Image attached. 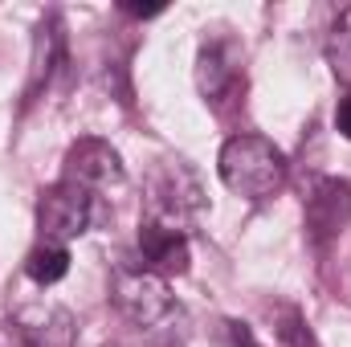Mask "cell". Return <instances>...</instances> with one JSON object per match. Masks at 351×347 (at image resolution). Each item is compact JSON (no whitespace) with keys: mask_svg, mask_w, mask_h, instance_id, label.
I'll use <instances>...</instances> for the list:
<instances>
[{"mask_svg":"<svg viewBox=\"0 0 351 347\" xmlns=\"http://www.w3.org/2000/svg\"><path fill=\"white\" fill-rule=\"evenodd\" d=\"M16 335L25 347H74L78 327L66 307L53 302H33L16 311Z\"/></svg>","mask_w":351,"mask_h":347,"instance_id":"7","label":"cell"},{"mask_svg":"<svg viewBox=\"0 0 351 347\" xmlns=\"http://www.w3.org/2000/svg\"><path fill=\"white\" fill-rule=\"evenodd\" d=\"M143 200H147V221L164 225V229H176V233H188L200 221L204 204H208L200 176L184 160H160L147 176Z\"/></svg>","mask_w":351,"mask_h":347,"instance_id":"2","label":"cell"},{"mask_svg":"<svg viewBox=\"0 0 351 347\" xmlns=\"http://www.w3.org/2000/svg\"><path fill=\"white\" fill-rule=\"evenodd\" d=\"M217 347H262V344H258V335H254L245 323L225 319V323H221V331H217Z\"/></svg>","mask_w":351,"mask_h":347,"instance_id":"14","label":"cell"},{"mask_svg":"<svg viewBox=\"0 0 351 347\" xmlns=\"http://www.w3.org/2000/svg\"><path fill=\"white\" fill-rule=\"evenodd\" d=\"M241 78V58L233 41H208L196 58V86L204 102H221Z\"/></svg>","mask_w":351,"mask_h":347,"instance_id":"9","label":"cell"},{"mask_svg":"<svg viewBox=\"0 0 351 347\" xmlns=\"http://www.w3.org/2000/svg\"><path fill=\"white\" fill-rule=\"evenodd\" d=\"M217 172L229 192H237L245 200H269L286 188L290 164H286L282 147H274L265 135H233V139H225V147L217 156Z\"/></svg>","mask_w":351,"mask_h":347,"instance_id":"1","label":"cell"},{"mask_svg":"<svg viewBox=\"0 0 351 347\" xmlns=\"http://www.w3.org/2000/svg\"><path fill=\"white\" fill-rule=\"evenodd\" d=\"M278 339H282L286 347H315V344H311L306 323H302V315H298L294 307H282V327H278Z\"/></svg>","mask_w":351,"mask_h":347,"instance_id":"13","label":"cell"},{"mask_svg":"<svg viewBox=\"0 0 351 347\" xmlns=\"http://www.w3.org/2000/svg\"><path fill=\"white\" fill-rule=\"evenodd\" d=\"M70 184H78L82 192H90L94 200L98 196H114L123 192L127 184V168L119 160V152L106 143V139H78L66 156V176Z\"/></svg>","mask_w":351,"mask_h":347,"instance_id":"5","label":"cell"},{"mask_svg":"<svg viewBox=\"0 0 351 347\" xmlns=\"http://www.w3.org/2000/svg\"><path fill=\"white\" fill-rule=\"evenodd\" d=\"M327 66L335 74V82L351 94V4L335 16L331 37H327Z\"/></svg>","mask_w":351,"mask_h":347,"instance_id":"12","label":"cell"},{"mask_svg":"<svg viewBox=\"0 0 351 347\" xmlns=\"http://www.w3.org/2000/svg\"><path fill=\"white\" fill-rule=\"evenodd\" d=\"M351 225V184L339 176H323L315 180V188L306 192V233L311 241L323 250L335 237H343Z\"/></svg>","mask_w":351,"mask_h":347,"instance_id":"6","label":"cell"},{"mask_svg":"<svg viewBox=\"0 0 351 347\" xmlns=\"http://www.w3.org/2000/svg\"><path fill=\"white\" fill-rule=\"evenodd\" d=\"M58 62H62V29H58V21H41L37 37H33V66H29V90H25L29 98L49 82Z\"/></svg>","mask_w":351,"mask_h":347,"instance_id":"10","label":"cell"},{"mask_svg":"<svg viewBox=\"0 0 351 347\" xmlns=\"http://www.w3.org/2000/svg\"><path fill=\"white\" fill-rule=\"evenodd\" d=\"M139 258H143V265H147L152 274H160V278L188 274V261H192L188 233H176V229H164V225L143 221V225H139Z\"/></svg>","mask_w":351,"mask_h":347,"instance_id":"8","label":"cell"},{"mask_svg":"<svg viewBox=\"0 0 351 347\" xmlns=\"http://www.w3.org/2000/svg\"><path fill=\"white\" fill-rule=\"evenodd\" d=\"M335 127H339V135L351 143V94L339 102V106H335Z\"/></svg>","mask_w":351,"mask_h":347,"instance_id":"15","label":"cell"},{"mask_svg":"<svg viewBox=\"0 0 351 347\" xmlns=\"http://www.w3.org/2000/svg\"><path fill=\"white\" fill-rule=\"evenodd\" d=\"M94 217H98V200L70 180H58L37 200V233L49 246H66V241L82 237L94 225Z\"/></svg>","mask_w":351,"mask_h":347,"instance_id":"3","label":"cell"},{"mask_svg":"<svg viewBox=\"0 0 351 347\" xmlns=\"http://www.w3.org/2000/svg\"><path fill=\"white\" fill-rule=\"evenodd\" d=\"M25 274H29L37 286H53V282H62V278L70 274V250H66V246H49V241L33 246L29 258H25Z\"/></svg>","mask_w":351,"mask_h":347,"instance_id":"11","label":"cell"},{"mask_svg":"<svg viewBox=\"0 0 351 347\" xmlns=\"http://www.w3.org/2000/svg\"><path fill=\"white\" fill-rule=\"evenodd\" d=\"M110 298L135 327H156L172 315L168 278L152 274L147 265H119L110 278Z\"/></svg>","mask_w":351,"mask_h":347,"instance_id":"4","label":"cell"}]
</instances>
